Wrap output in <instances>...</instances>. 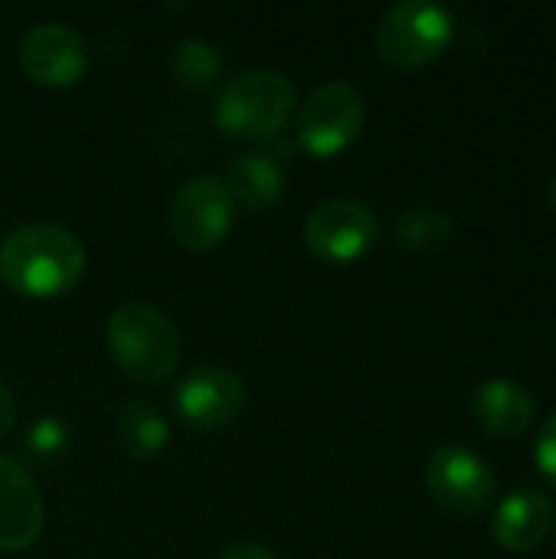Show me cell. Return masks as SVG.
<instances>
[{
  "instance_id": "obj_1",
  "label": "cell",
  "mask_w": 556,
  "mask_h": 559,
  "mask_svg": "<svg viewBox=\"0 0 556 559\" xmlns=\"http://www.w3.org/2000/svg\"><path fill=\"white\" fill-rule=\"evenodd\" d=\"M85 246L62 226L29 223L0 246V282L23 298H56L79 285Z\"/></svg>"
},
{
  "instance_id": "obj_2",
  "label": "cell",
  "mask_w": 556,
  "mask_h": 559,
  "mask_svg": "<svg viewBox=\"0 0 556 559\" xmlns=\"http://www.w3.org/2000/svg\"><path fill=\"white\" fill-rule=\"evenodd\" d=\"M105 341L115 367L134 383H161L180 364L177 328L161 308L147 301H128L115 308L105 328Z\"/></svg>"
},
{
  "instance_id": "obj_3",
  "label": "cell",
  "mask_w": 556,
  "mask_h": 559,
  "mask_svg": "<svg viewBox=\"0 0 556 559\" xmlns=\"http://www.w3.org/2000/svg\"><path fill=\"white\" fill-rule=\"evenodd\" d=\"M295 108V85L275 69H249L236 75L216 98V128L233 138H275Z\"/></svg>"
},
{
  "instance_id": "obj_4",
  "label": "cell",
  "mask_w": 556,
  "mask_h": 559,
  "mask_svg": "<svg viewBox=\"0 0 556 559\" xmlns=\"http://www.w3.org/2000/svg\"><path fill=\"white\" fill-rule=\"evenodd\" d=\"M456 20L449 7L429 0H403L383 10L374 29L377 52L400 69H419L446 52Z\"/></svg>"
},
{
  "instance_id": "obj_5",
  "label": "cell",
  "mask_w": 556,
  "mask_h": 559,
  "mask_svg": "<svg viewBox=\"0 0 556 559\" xmlns=\"http://www.w3.org/2000/svg\"><path fill=\"white\" fill-rule=\"evenodd\" d=\"M367 121V98L351 82L318 85L298 111L295 138L298 147L311 157H334L347 151Z\"/></svg>"
},
{
  "instance_id": "obj_6",
  "label": "cell",
  "mask_w": 556,
  "mask_h": 559,
  "mask_svg": "<svg viewBox=\"0 0 556 559\" xmlns=\"http://www.w3.org/2000/svg\"><path fill=\"white\" fill-rule=\"evenodd\" d=\"M380 239V219L370 203L357 197H331L305 219L308 252L331 265H347L367 255Z\"/></svg>"
},
{
  "instance_id": "obj_7",
  "label": "cell",
  "mask_w": 556,
  "mask_h": 559,
  "mask_svg": "<svg viewBox=\"0 0 556 559\" xmlns=\"http://www.w3.org/2000/svg\"><path fill=\"white\" fill-rule=\"evenodd\" d=\"M233 219H236V203L226 183L210 174L180 183L167 210L170 236L177 239V246L190 252H206L220 246L229 236Z\"/></svg>"
},
{
  "instance_id": "obj_8",
  "label": "cell",
  "mask_w": 556,
  "mask_h": 559,
  "mask_svg": "<svg viewBox=\"0 0 556 559\" xmlns=\"http://www.w3.org/2000/svg\"><path fill=\"white\" fill-rule=\"evenodd\" d=\"M426 488L439 508L459 518H475L495 501L498 485L492 465L478 452L465 445H442L426 462Z\"/></svg>"
},
{
  "instance_id": "obj_9",
  "label": "cell",
  "mask_w": 556,
  "mask_h": 559,
  "mask_svg": "<svg viewBox=\"0 0 556 559\" xmlns=\"http://www.w3.org/2000/svg\"><path fill=\"white\" fill-rule=\"evenodd\" d=\"M174 403H177V413L187 426L193 429H223L229 426L233 419L242 416L246 409V383L226 370V367H197L190 370L177 393H174Z\"/></svg>"
},
{
  "instance_id": "obj_10",
  "label": "cell",
  "mask_w": 556,
  "mask_h": 559,
  "mask_svg": "<svg viewBox=\"0 0 556 559\" xmlns=\"http://www.w3.org/2000/svg\"><path fill=\"white\" fill-rule=\"evenodd\" d=\"M20 69L46 88H69L82 79L88 52L82 36L66 23H39L20 39Z\"/></svg>"
},
{
  "instance_id": "obj_11",
  "label": "cell",
  "mask_w": 556,
  "mask_h": 559,
  "mask_svg": "<svg viewBox=\"0 0 556 559\" xmlns=\"http://www.w3.org/2000/svg\"><path fill=\"white\" fill-rule=\"evenodd\" d=\"M43 498L23 465L0 455V554H20L43 534Z\"/></svg>"
},
{
  "instance_id": "obj_12",
  "label": "cell",
  "mask_w": 556,
  "mask_h": 559,
  "mask_svg": "<svg viewBox=\"0 0 556 559\" xmlns=\"http://www.w3.org/2000/svg\"><path fill=\"white\" fill-rule=\"evenodd\" d=\"M472 416L475 423L495 439H514L531 429L537 416V403L528 386L508 377H492L475 386L472 393Z\"/></svg>"
},
{
  "instance_id": "obj_13",
  "label": "cell",
  "mask_w": 556,
  "mask_h": 559,
  "mask_svg": "<svg viewBox=\"0 0 556 559\" xmlns=\"http://www.w3.org/2000/svg\"><path fill=\"white\" fill-rule=\"evenodd\" d=\"M551 521H554L551 501L534 488H518L508 498H501V504L495 508L492 534L505 550L528 554L544 540V534L551 531Z\"/></svg>"
},
{
  "instance_id": "obj_14",
  "label": "cell",
  "mask_w": 556,
  "mask_h": 559,
  "mask_svg": "<svg viewBox=\"0 0 556 559\" xmlns=\"http://www.w3.org/2000/svg\"><path fill=\"white\" fill-rule=\"evenodd\" d=\"M223 183H226L233 203L249 210V213L272 210L285 193V174L269 154H242V157H236L226 167Z\"/></svg>"
},
{
  "instance_id": "obj_15",
  "label": "cell",
  "mask_w": 556,
  "mask_h": 559,
  "mask_svg": "<svg viewBox=\"0 0 556 559\" xmlns=\"http://www.w3.org/2000/svg\"><path fill=\"white\" fill-rule=\"evenodd\" d=\"M118 442L131 459H154L167 449L170 442V426L167 419L144 400H131L121 416H118Z\"/></svg>"
},
{
  "instance_id": "obj_16",
  "label": "cell",
  "mask_w": 556,
  "mask_h": 559,
  "mask_svg": "<svg viewBox=\"0 0 556 559\" xmlns=\"http://www.w3.org/2000/svg\"><path fill=\"white\" fill-rule=\"evenodd\" d=\"M452 216L439 206H410L397 216L393 223V239L397 246L410 252H426L452 239Z\"/></svg>"
},
{
  "instance_id": "obj_17",
  "label": "cell",
  "mask_w": 556,
  "mask_h": 559,
  "mask_svg": "<svg viewBox=\"0 0 556 559\" xmlns=\"http://www.w3.org/2000/svg\"><path fill=\"white\" fill-rule=\"evenodd\" d=\"M170 75L187 88H206L223 75V52L206 39H184L170 49Z\"/></svg>"
},
{
  "instance_id": "obj_18",
  "label": "cell",
  "mask_w": 556,
  "mask_h": 559,
  "mask_svg": "<svg viewBox=\"0 0 556 559\" xmlns=\"http://www.w3.org/2000/svg\"><path fill=\"white\" fill-rule=\"evenodd\" d=\"M72 449V429L59 416H39L23 436V455L36 468L59 465Z\"/></svg>"
},
{
  "instance_id": "obj_19",
  "label": "cell",
  "mask_w": 556,
  "mask_h": 559,
  "mask_svg": "<svg viewBox=\"0 0 556 559\" xmlns=\"http://www.w3.org/2000/svg\"><path fill=\"white\" fill-rule=\"evenodd\" d=\"M534 462L544 472V478L556 485V413H551L541 426V436L534 445Z\"/></svg>"
},
{
  "instance_id": "obj_20",
  "label": "cell",
  "mask_w": 556,
  "mask_h": 559,
  "mask_svg": "<svg viewBox=\"0 0 556 559\" xmlns=\"http://www.w3.org/2000/svg\"><path fill=\"white\" fill-rule=\"evenodd\" d=\"M220 559H275V554L269 550V547H262V544H252V540H236V544H229Z\"/></svg>"
},
{
  "instance_id": "obj_21",
  "label": "cell",
  "mask_w": 556,
  "mask_h": 559,
  "mask_svg": "<svg viewBox=\"0 0 556 559\" xmlns=\"http://www.w3.org/2000/svg\"><path fill=\"white\" fill-rule=\"evenodd\" d=\"M13 419H16V403H13V393H10V386L0 380V439L10 432Z\"/></svg>"
},
{
  "instance_id": "obj_22",
  "label": "cell",
  "mask_w": 556,
  "mask_h": 559,
  "mask_svg": "<svg viewBox=\"0 0 556 559\" xmlns=\"http://www.w3.org/2000/svg\"><path fill=\"white\" fill-rule=\"evenodd\" d=\"M547 203H551V210L556 213V174L547 180Z\"/></svg>"
},
{
  "instance_id": "obj_23",
  "label": "cell",
  "mask_w": 556,
  "mask_h": 559,
  "mask_svg": "<svg viewBox=\"0 0 556 559\" xmlns=\"http://www.w3.org/2000/svg\"><path fill=\"white\" fill-rule=\"evenodd\" d=\"M551 531H554V540H556V514H554V521H551Z\"/></svg>"
}]
</instances>
